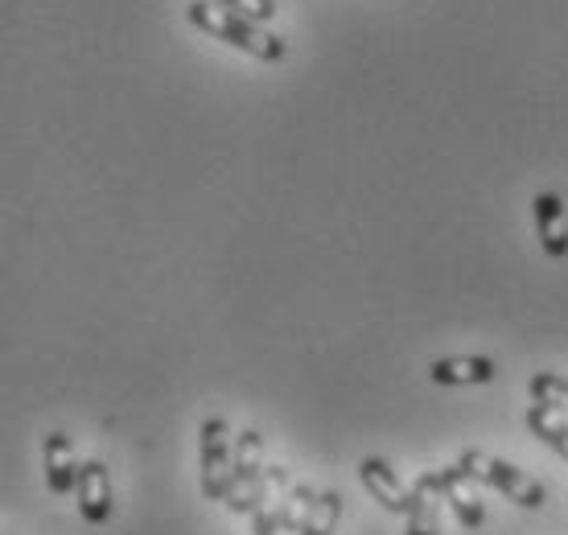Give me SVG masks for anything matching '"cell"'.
<instances>
[{
	"label": "cell",
	"mask_w": 568,
	"mask_h": 535,
	"mask_svg": "<svg viewBox=\"0 0 568 535\" xmlns=\"http://www.w3.org/2000/svg\"><path fill=\"white\" fill-rule=\"evenodd\" d=\"M185 21L199 33H206V38L231 46V50H240L247 58H256V62H284V54H288L284 38L268 33L260 21H247V17L223 9V4H214V0H190L185 4Z\"/></svg>",
	"instance_id": "cell-1"
},
{
	"label": "cell",
	"mask_w": 568,
	"mask_h": 535,
	"mask_svg": "<svg viewBox=\"0 0 568 535\" xmlns=\"http://www.w3.org/2000/svg\"><path fill=\"white\" fill-rule=\"evenodd\" d=\"M199 462H202V494L214 503H227L235 486V433L223 416L202 421L199 428Z\"/></svg>",
	"instance_id": "cell-2"
},
{
	"label": "cell",
	"mask_w": 568,
	"mask_h": 535,
	"mask_svg": "<svg viewBox=\"0 0 568 535\" xmlns=\"http://www.w3.org/2000/svg\"><path fill=\"white\" fill-rule=\"evenodd\" d=\"M264 478H268V450L260 428L235 433V486H231L227 511L235 515H256L264 507Z\"/></svg>",
	"instance_id": "cell-3"
},
{
	"label": "cell",
	"mask_w": 568,
	"mask_h": 535,
	"mask_svg": "<svg viewBox=\"0 0 568 535\" xmlns=\"http://www.w3.org/2000/svg\"><path fill=\"white\" fill-rule=\"evenodd\" d=\"M462 462L483 478V486H495L503 498H511L515 507L524 511H540L544 507V486L531 474H524L519 465H511L507 457H490V453H478V450H466L462 453Z\"/></svg>",
	"instance_id": "cell-4"
},
{
	"label": "cell",
	"mask_w": 568,
	"mask_h": 535,
	"mask_svg": "<svg viewBox=\"0 0 568 535\" xmlns=\"http://www.w3.org/2000/svg\"><path fill=\"white\" fill-rule=\"evenodd\" d=\"M478 486H483V478H478L462 457H457L454 465H445V470H440V491H445V503H449V511H454L457 523H462L466 532L483 527V519H486Z\"/></svg>",
	"instance_id": "cell-5"
},
{
	"label": "cell",
	"mask_w": 568,
	"mask_h": 535,
	"mask_svg": "<svg viewBox=\"0 0 568 535\" xmlns=\"http://www.w3.org/2000/svg\"><path fill=\"white\" fill-rule=\"evenodd\" d=\"M358 482H363L371 498L384 511H392V515H408V507H413V491L399 482V474L384 457H363V462H358Z\"/></svg>",
	"instance_id": "cell-6"
},
{
	"label": "cell",
	"mask_w": 568,
	"mask_h": 535,
	"mask_svg": "<svg viewBox=\"0 0 568 535\" xmlns=\"http://www.w3.org/2000/svg\"><path fill=\"white\" fill-rule=\"evenodd\" d=\"M74 498H79V515H83L87 523H108L112 519V478H108V465L100 462V457H91V462H83V470H79V486H74Z\"/></svg>",
	"instance_id": "cell-7"
},
{
	"label": "cell",
	"mask_w": 568,
	"mask_h": 535,
	"mask_svg": "<svg viewBox=\"0 0 568 535\" xmlns=\"http://www.w3.org/2000/svg\"><path fill=\"white\" fill-rule=\"evenodd\" d=\"M531 219H536V235H540L544 255L565 260L568 255V206H565V198L552 194V190L536 194V202H531Z\"/></svg>",
	"instance_id": "cell-8"
},
{
	"label": "cell",
	"mask_w": 568,
	"mask_h": 535,
	"mask_svg": "<svg viewBox=\"0 0 568 535\" xmlns=\"http://www.w3.org/2000/svg\"><path fill=\"white\" fill-rule=\"evenodd\" d=\"M440 503H445L440 470H425V474L413 482V507L404 515V535H437Z\"/></svg>",
	"instance_id": "cell-9"
},
{
	"label": "cell",
	"mask_w": 568,
	"mask_h": 535,
	"mask_svg": "<svg viewBox=\"0 0 568 535\" xmlns=\"http://www.w3.org/2000/svg\"><path fill=\"white\" fill-rule=\"evenodd\" d=\"M428 380L437 387H483L498 380V363L486 354H462V359H437L428 366Z\"/></svg>",
	"instance_id": "cell-10"
},
{
	"label": "cell",
	"mask_w": 568,
	"mask_h": 535,
	"mask_svg": "<svg viewBox=\"0 0 568 535\" xmlns=\"http://www.w3.org/2000/svg\"><path fill=\"white\" fill-rule=\"evenodd\" d=\"M42 470H45V486H50V494H71L74 486H79V470H83V462L74 457L71 433H50V437H45Z\"/></svg>",
	"instance_id": "cell-11"
},
{
	"label": "cell",
	"mask_w": 568,
	"mask_h": 535,
	"mask_svg": "<svg viewBox=\"0 0 568 535\" xmlns=\"http://www.w3.org/2000/svg\"><path fill=\"white\" fill-rule=\"evenodd\" d=\"M527 424V433L531 437H540L548 450L556 453V457H565L568 465V421H565V412H552V408H544V404H531L524 416Z\"/></svg>",
	"instance_id": "cell-12"
},
{
	"label": "cell",
	"mask_w": 568,
	"mask_h": 535,
	"mask_svg": "<svg viewBox=\"0 0 568 535\" xmlns=\"http://www.w3.org/2000/svg\"><path fill=\"white\" fill-rule=\"evenodd\" d=\"M338 519H342V494L322 491L310 511V519H305V527L297 535H334L338 532Z\"/></svg>",
	"instance_id": "cell-13"
},
{
	"label": "cell",
	"mask_w": 568,
	"mask_h": 535,
	"mask_svg": "<svg viewBox=\"0 0 568 535\" xmlns=\"http://www.w3.org/2000/svg\"><path fill=\"white\" fill-rule=\"evenodd\" d=\"M527 395H531L536 404H544V408L565 412V416H568V380H560V375H552V371L531 375V383H527Z\"/></svg>",
	"instance_id": "cell-14"
},
{
	"label": "cell",
	"mask_w": 568,
	"mask_h": 535,
	"mask_svg": "<svg viewBox=\"0 0 568 535\" xmlns=\"http://www.w3.org/2000/svg\"><path fill=\"white\" fill-rule=\"evenodd\" d=\"M214 4H223V9L247 17V21H260V26H268L276 17V0H214Z\"/></svg>",
	"instance_id": "cell-15"
}]
</instances>
